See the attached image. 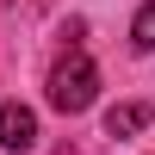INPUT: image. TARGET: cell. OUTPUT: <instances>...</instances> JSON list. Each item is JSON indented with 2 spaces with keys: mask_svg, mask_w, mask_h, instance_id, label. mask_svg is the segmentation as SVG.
<instances>
[{
  "mask_svg": "<svg viewBox=\"0 0 155 155\" xmlns=\"http://www.w3.org/2000/svg\"><path fill=\"white\" fill-rule=\"evenodd\" d=\"M0 143L6 149H31L37 143V118H31V106H0Z\"/></svg>",
  "mask_w": 155,
  "mask_h": 155,
  "instance_id": "7a4b0ae2",
  "label": "cell"
},
{
  "mask_svg": "<svg viewBox=\"0 0 155 155\" xmlns=\"http://www.w3.org/2000/svg\"><path fill=\"white\" fill-rule=\"evenodd\" d=\"M149 124V106H112L106 112V137H137Z\"/></svg>",
  "mask_w": 155,
  "mask_h": 155,
  "instance_id": "3957f363",
  "label": "cell"
},
{
  "mask_svg": "<svg viewBox=\"0 0 155 155\" xmlns=\"http://www.w3.org/2000/svg\"><path fill=\"white\" fill-rule=\"evenodd\" d=\"M93 87H99L93 62L87 56H62L56 68H50V106L56 112H87L93 106Z\"/></svg>",
  "mask_w": 155,
  "mask_h": 155,
  "instance_id": "6da1fadb",
  "label": "cell"
},
{
  "mask_svg": "<svg viewBox=\"0 0 155 155\" xmlns=\"http://www.w3.org/2000/svg\"><path fill=\"white\" fill-rule=\"evenodd\" d=\"M130 50H137V56H143V50H155V0L130 19Z\"/></svg>",
  "mask_w": 155,
  "mask_h": 155,
  "instance_id": "277c9868",
  "label": "cell"
}]
</instances>
